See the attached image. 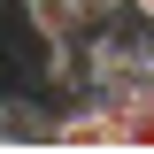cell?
Wrapping results in <instances>:
<instances>
[{
  "label": "cell",
  "instance_id": "6da1fadb",
  "mask_svg": "<svg viewBox=\"0 0 154 154\" xmlns=\"http://www.w3.org/2000/svg\"><path fill=\"white\" fill-rule=\"evenodd\" d=\"M31 139L54 146V116H46V108L31 116V93H8V146H31Z\"/></svg>",
  "mask_w": 154,
  "mask_h": 154
},
{
  "label": "cell",
  "instance_id": "7a4b0ae2",
  "mask_svg": "<svg viewBox=\"0 0 154 154\" xmlns=\"http://www.w3.org/2000/svg\"><path fill=\"white\" fill-rule=\"evenodd\" d=\"M123 123H131V146L154 154V85H139V93L123 100Z\"/></svg>",
  "mask_w": 154,
  "mask_h": 154
},
{
  "label": "cell",
  "instance_id": "3957f363",
  "mask_svg": "<svg viewBox=\"0 0 154 154\" xmlns=\"http://www.w3.org/2000/svg\"><path fill=\"white\" fill-rule=\"evenodd\" d=\"M131 23H154V0H131Z\"/></svg>",
  "mask_w": 154,
  "mask_h": 154
}]
</instances>
